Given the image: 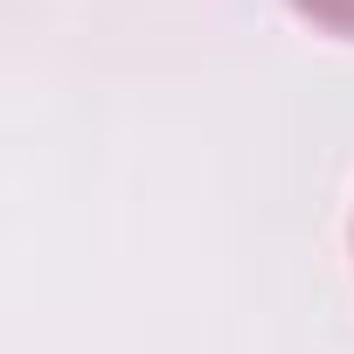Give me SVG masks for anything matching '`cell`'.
I'll use <instances>...</instances> for the list:
<instances>
[{"instance_id": "obj_1", "label": "cell", "mask_w": 354, "mask_h": 354, "mask_svg": "<svg viewBox=\"0 0 354 354\" xmlns=\"http://www.w3.org/2000/svg\"><path fill=\"white\" fill-rule=\"evenodd\" d=\"M299 8H306L319 28H340V35H354V0H299Z\"/></svg>"}]
</instances>
